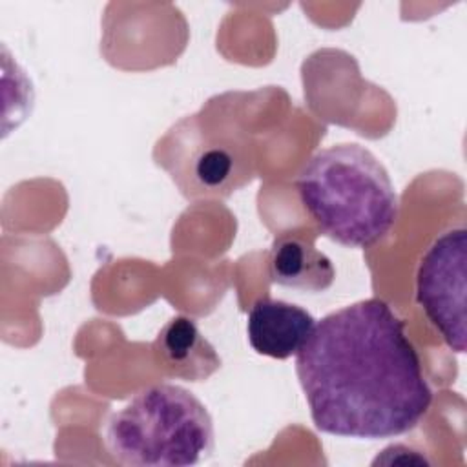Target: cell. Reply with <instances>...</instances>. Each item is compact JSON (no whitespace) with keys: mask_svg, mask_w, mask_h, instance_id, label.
I'll return each instance as SVG.
<instances>
[{"mask_svg":"<svg viewBox=\"0 0 467 467\" xmlns=\"http://www.w3.org/2000/svg\"><path fill=\"white\" fill-rule=\"evenodd\" d=\"M296 374L317 431L358 440L394 438L429 412L425 379L405 321L370 297L316 321Z\"/></svg>","mask_w":467,"mask_h":467,"instance_id":"1","label":"cell"},{"mask_svg":"<svg viewBox=\"0 0 467 467\" xmlns=\"http://www.w3.org/2000/svg\"><path fill=\"white\" fill-rule=\"evenodd\" d=\"M296 190L317 228L348 248L379 243L400 212L385 166L370 150L354 142L312 155L296 177Z\"/></svg>","mask_w":467,"mask_h":467,"instance_id":"2","label":"cell"},{"mask_svg":"<svg viewBox=\"0 0 467 467\" xmlns=\"http://www.w3.org/2000/svg\"><path fill=\"white\" fill-rule=\"evenodd\" d=\"M109 456L133 467H188L206 460L215 445L208 409L171 383L139 390L104 427Z\"/></svg>","mask_w":467,"mask_h":467,"instance_id":"3","label":"cell"},{"mask_svg":"<svg viewBox=\"0 0 467 467\" xmlns=\"http://www.w3.org/2000/svg\"><path fill=\"white\" fill-rule=\"evenodd\" d=\"M186 197H228L250 182L254 168L241 131L206 130L201 113L182 119L159 140L157 153Z\"/></svg>","mask_w":467,"mask_h":467,"instance_id":"4","label":"cell"},{"mask_svg":"<svg viewBox=\"0 0 467 467\" xmlns=\"http://www.w3.org/2000/svg\"><path fill=\"white\" fill-rule=\"evenodd\" d=\"M467 230L443 232L423 254L416 274V301L447 347L465 352Z\"/></svg>","mask_w":467,"mask_h":467,"instance_id":"5","label":"cell"},{"mask_svg":"<svg viewBox=\"0 0 467 467\" xmlns=\"http://www.w3.org/2000/svg\"><path fill=\"white\" fill-rule=\"evenodd\" d=\"M316 319L303 306L272 297H259L248 310L246 334L250 347L268 358L286 359L306 343Z\"/></svg>","mask_w":467,"mask_h":467,"instance_id":"6","label":"cell"},{"mask_svg":"<svg viewBox=\"0 0 467 467\" xmlns=\"http://www.w3.org/2000/svg\"><path fill=\"white\" fill-rule=\"evenodd\" d=\"M153 358L162 372L184 381H202L221 367L215 348L188 316H175L161 328Z\"/></svg>","mask_w":467,"mask_h":467,"instance_id":"7","label":"cell"},{"mask_svg":"<svg viewBox=\"0 0 467 467\" xmlns=\"http://www.w3.org/2000/svg\"><path fill=\"white\" fill-rule=\"evenodd\" d=\"M272 283L299 290L325 292L336 279V268L328 255L297 235H281L272 243L268 255Z\"/></svg>","mask_w":467,"mask_h":467,"instance_id":"8","label":"cell"}]
</instances>
